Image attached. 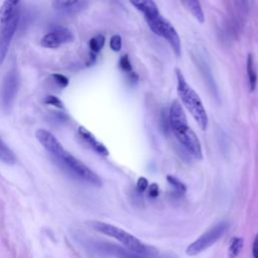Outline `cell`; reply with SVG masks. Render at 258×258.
Here are the masks:
<instances>
[{
    "label": "cell",
    "mask_w": 258,
    "mask_h": 258,
    "mask_svg": "<svg viewBox=\"0 0 258 258\" xmlns=\"http://www.w3.org/2000/svg\"><path fill=\"white\" fill-rule=\"evenodd\" d=\"M169 124L171 130L178 140V142L183 146V148L195 158L202 159L203 151L201 142L187 125V120L185 113L178 101H173L169 109Z\"/></svg>",
    "instance_id": "cell-1"
},
{
    "label": "cell",
    "mask_w": 258,
    "mask_h": 258,
    "mask_svg": "<svg viewBox=\"0 0 258 258\" xmlns=\"http://www.w3.org/2000/svg\"><path fill=\"white\" fill-rule=\"evenodd\" d=\"M176 76V91L184 107L188 110L195 121L198 123L202 130L208 127V114L203 105V102L197 92L187 84L182 73L175 69Z\"/></svg>",
    "instance_id": "cell-2"
},
{
    "label": "cell",
    "mask_w": 258,
    "mask_h": 258,
    "mask_svg": "<svg viewBox=\"0 0 258 258\" xmlns=\"http://www.w3.org/2000/svg\"><path fill=\"white\" fill-rule=\"evenodd\" d=\"M90 226L97 232L114 238L115 240L120 242L125 249L129 251L145 255H157L158 253V251L154 247L145 245L135 236L131 235L130 233L117 226L100 221H93L90 223Z\"/></svg>",
    "instance_id": "cell-3"
},
{
    "label": "cell",
    "mask_w": 258,
    "mask_h": 258,
    "mask_svg": "<svg viewBox=\"0 0 258 258\" xmlns=\"http://www.w3.org/2000/svg\"><path fill=\"white\" fill-rule=\"evenodd\" d=\"M54 158L57 159L58 162L64 168H67V170H69L71 173H73L80 179H83L96 186L102 185V180L99 177V175L95 173L89 166H87L80 159L76 158L74 155L68 152L66 149Z\"/></svg>",
    "instance_id": "cell-4"
},
{
    "label": "cell",
    "mask_w": 258,
    "mask_h": 258,
    "mask_svg": "<svg viewBox=\"0 0 258 258\" xmlns=\"http://www.w3.org/2000/svg\"><path fill=\"white\" fill-rule=\"evenodd\" d=\"M146 22L150 29L158 36L163 37L171 46L173 52L179 56L181 52V44L178 33L175 28L167 21L165 18L161 16V14L154 16L152 18L146 19Z\"/></svg>",
    "instance_id": "cell-5"
},
{
    "label": "cell",
    "mask_w": 258,
    "mask_h": 258,
    "mask_svg": "<svg viewBox=\"0 0 258 258\" xmlns=\"http://www.w3.org/2000/svg\"><path fill=\"white\" fill-rule=\"evenodd\" d=\"M229 227V224L226 221H222L212 227L210 230L205 232L203 235H201L197 240H195L192 243H190L186 249L185 253L188 256H196L200 254L201 252L205 251L209 247H211L213 244H215L227 231Z\"/></svg>",
    "instance_id": "cell-6"
},
{
    "label": "cell",
    "mask_w": 258,
    "mask_h": 258,
    "mask_svg": "<svg viewBox=\"0 0 258 258\" xmlns=\"http://www.w3.org/2000/svg\"><path fill=\"white\" fill-rule=\"evenodd\" d=\"M18 90V77L15 70H10L5 75L0 88V105L5 112L12 108Z\"/></svg>",
    "instance_id": "cell-7"
},
{
    "label": "cell",
    "mask_w": 258,
    "mask_h": 258,
    "mask_svg": "<svg viewBox=\"0 0 258 258\" xmlns=\"http://www.w3.org/2000/svg\"><path fill=\"white\" fill-rule=\"evenodd\" d=\"M19 21V11H17L10 19L1 22L0 25V64L6 57L12 37L16 31Z\"/></svg>",
    "instance_id": "cell-8"
},
{
    "label": "cell",
    "mask_w": 258,
    "mask_h": 258,
    "mask_svg": "<svg viewBox=\"0 0 258 258\" xmlns=\"http://www.w3.org/2000/svg\"><path fill=\"white\" fill-rule=\"evenodd\" d=\"M73 39L74 35L70 29L62 26H56L41 38L40 44L44 47L55 48L62 43L71 42Z\"/></svg>",
    "instance_id": "cell-9"
},
{
    "label": "cell",
    "mask_w": 258,
    "mask_h": 258,
    "mask_svg": "<svg viewBox=\"0 0 258 258\" xmlns=\"http://www.w3.org/2000/svg\"><path fill=\"white\" fill-rule=\"evenodd\" d=\"M98 249L107 255L113 256L115 258H174V257H163L158 255H145V254H139L132 251H129L123 247H120L118 245L109 244V243H101L98 245Z\"/></svg>",
    "instance_id": "cell-10"
},
{
    "label": "cell",
    "mask_w": 258,
    "mask_h": 258,
    "mask_svg": "<svg viewBox=\"0 0 258 258\" xmlns=\"http://www.w3.org/2000/svg\"><path fill=\"white\" fill-rule=\"evenodd\" d=\"M35 137L39 141V143L53 156L56 157L61 151H63V147L60 142L56 139V137L49 131L45 129H38L35 132Z\"/></svg>",
    "instance_id": "cell-11"
},
{
    "label": "cell",
    "mask_w": 258,
    "mask_h": 258,
    "mask_svg": "<svg viewBox=\"0 0 258 258\" xmlns=\"http://www.w3.org/2000/svg\"><path fill=\"white\" fill-rule=\"evenodd\" d=\"M52 5L55 9L67 13V14H76L87 8L89 2L83 0H68V1H54Z\"/></svg>",
    "instance_id": "cell-12"
},
{
    "label": "cell",
    "mask_w": 258,
    "mask_h": 258,
    "mask_svg": "<svg viewBox=\"0 0 258 258\" xmlns=\"http://www.w3.org/2000/svg\"><path fill=\"white\" fill-rule=\"evenodd\" d=\"M78 132H79V135L81 136V138L94 150L96 151L97 153L101 154V155H104V156H107L109 154V151L108 149L106 148V146L101 143L100 141H98L96 139V137L89 131L87 130L85 127L83 126H80L78 128Z\"/></svg>",
    "instance_id": "cell-13"
},
{
    "label": "cell",
    "mask_w": 258,
    "mask_h": 258,
    "mask_svg": "<svg viewBox=\"0 0 258 258\" xmlns=\"http://www.w3.org/2000/svg\"><path fill=\"white\" fill-rule=\"evenodd\" d=\"M130 3L143 13L145 20L160 14L156 3L152 0H133Z\"/></svg>",
    "instance_id": "cell-14"
},
{
    "label": "cell",
    "mask_w": 258,
    "mask_h": 258,
    "mask_svg": "<svg viewBox=\"0 0 258 258\" xmlns=\"http://www.w3.org/2000/svg\"><path fill=\"white\" fill-rule=\"evenodd\" d=\"M18 1H4L0 6V22L10 19L17 11Z\"/></svg>",
    "instance_id": "cell-15"
},
{
    "label": "cell",
    "mask_w": 258,
    "mask_h": 258,
    "mask_svg": "<svg viewBox=\"0 0 258 258\" xmlns=\"http://www.w3.org/2000/svg\"><path fill=\"white\" fill-rule=\"evenodd\" d=\"M182 4L190 11V13L194 15V17L201 23H204L205 21V15L201 6L200 1L197 0H187L183 1Z\"/></svg>",
    "instance_id": "cell-16"
},
{
    "label": "cell",
    "mask_w": 258,
    "mask_h": 258,
    "mask_svg": "<svg viewBox=\"0 0 258 258\" xmlns=\"http://www.w3.org/2000/svg\"><path fill=\"white\" fill-rule=\"evenodd\" d=\"M247 75H248L250 90L254 91L256 89V84H257V73H256L254 57L251 53H249L247 57Z\"/></svg>",
    "instance_id": "cell-17"
},
{
    "label": "cell",
    "mask_w": 258,
    "mask_h": 258,
    "mask_svg": "<svg viewBox=\"0 0 258 258\" xmlns=\"http://www.w3.org/2000/svg\"><path fill=\"white\" fill-rule=\"evenodd\" d=\"M0 160L6 164H15L16 157L13 151L0 138Z\"/></svg>",
    "instance_id": "cell-18"
},
{
    "label": "cell",
    "mask_w": 258,
    "mask_h": 258,
    "mask_svg": "<svg viewBox=\"0 0 258 258\" xmlns=\"http://www.w3.org/2000/svg\"><path fill=\"white\" fill-rule=\"evenodd\" d=\"M244 245V240L241 237H234L228 248L229 258H236L240 255Z\"/></svg>",
    "instance_id": "cell-19"
},
{
    "label": "cell",
    "mask_w": 258,
    "mask_h": 258,
    "mask_svg": "<svg viewBox=\"0 0 258 258\" xmlns=\"http://www.w3.org/2000/svg\"><path fill=\"white\" fill-rule=\"evenodd\" d=\"M104 43H105V36L102 34H98L90 39L89 46L93 52L97 53L102 49V47L104 46Z\"/></svg>",
    "instance_id": "cell-20"
},
{
    "label": "cell",
    "mask_w": 258,
    "mask_h": 258,
    "mask_svg": "<svg viewBox=\"0 0 258 258\" xmlns=\"http://www.w3.org/2000/svg\"><path fill=\"white\" fill-rule=\"evenodd\" d=\"M166 179H167L168 183H169L170 185H172L177 191H179V192H181V194L185 191V189H186L185 184H184L183 182H181L177 177L172 176V175H167V176H166Z\"/></svg>",
    "instance_id": "cell-21"
},
{
    "label": "cell",
    "mask_w": 258,
    "mask_h": 258,
    "mask_svg": "<svg viewBox=\"0 0 258 258\" xmlns=\"http://www.w3.org/2000/svg\"><path fill=\"white\" fill-rule=\"evenodd\" d=\"M110 47L114 51H119L122 47V38L119 34H114L110 38Z\"/></svg>",
    "instance_id": "cell-22"
},
{
    "label": "cell",
    "mask_w": 258,
    "mask_h": 258,
    "mask_svg": "<svg viewBox=\"0 0 258 258\" xmlns=\"http://www.w3.org/2000/svg\"><path fill=\"white\" fill-rule=\"evenodd\" d=\"M119 67L126 73H131L132 72V66H131V62L129 60V57L127 54H124L120 57L119 59Z\"/></svg>",
    "instance_id": "cell-23"
},
{
    "label": "cell",
    "mask_w": 258,
    "mask_h": 258,
    "mask_svg": "<svg viewBox=\"0 0 258 258\" xmlns=\"http://www.w3.org/2000/svg\"><path fill=\"white\" fill-rule=\"evenodd\" d=\"M44 103L47 104V105H51V106H54L56 108H62L63 107V104L62 102L55 96H52V95H48L44 98Z\"/></svg>",
    "instance_id": "cell-24"
},
{
    "label": "cell",
    "mask_w": 258,
    "mask_h": 258,
    "mask_svg": "<svg viewBox=\"0 0 258 258\" xmlns=\"http://www.w3.org/2000/svg\"><path fill=\"white\" fill-rule=\"evenodd\" d=\"M51 77L53 78L54 82H55L58 86H60V87H62V88H63V87H67L68 84H69V80H68L64 76H62V75L53 74Z\"/></svg>",
    "instance_id": "cell-25"
},
{
    "label": "cell",
    "mask_w": 258,
    "mask_h": 258,
    "mask_svg": "<svg viewBox=\"0 0 258 258\" xmlns=\"http://www.w3.org/2000/svg\"><path fill=\"white\" fill-rule=\"evenodd\" d=\"M148 187V180L144 176H140L136 182V188L139 192L144 191Z\"/></svg>",
    "instance_id": "cell-26"
},
{
    "label": "cell",
    "mask_w": 258,
    "mask_h": 258,
    "mask_svg": "<svg viewBox=\"0 0 258 258\" xmlns=\"http://www.w3.org/2000/svg\"><path fill=\"white\" fill-rule=\"evenodd\" d=\"M148 195L151 198H157L159 195V188L157 183H151L148 185Z\"/></svg>",
    "instance_id": "cell-27"
},
{
    "label": "cell",
    "mask_w": 258,
    "mask_h": 258,
    "mask_svg": "<svg viewBox=\"0 0 258 258\" xmlns=\"http://www.w3.org/2000/svg\"><path fill=\"white\" fill-rule=\"evenodd\" d=\"M252 256L253 258H258V234L255 236L252 244Z\"/></svg>",
    "instance_id": "cell-28"
}]
</instances>
